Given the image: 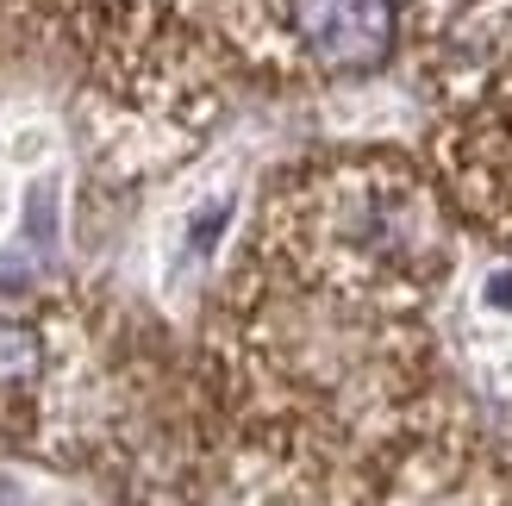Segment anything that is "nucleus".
Listing matches in <instances>:
<instances>
[{
	"mask_svg": "<svg viewBox=\"0 0 512 506\" xmlns=\"http://www.w3.org/2000/svg\"><path fill=\"white\" fill-rule=\"evenodd\" d=\"M44 332L32 319H13L0 313V394H32L38 375H44Z\"/></svg>",
	"mask_w": 512,
	"mask_h": 506,
	"instance_id": "obj_1",
	"label": "nucleus"
},
{
	"mask_svg": "<svg viewBox=\"0 0 512 506\" xmlns=\"http://www.w3.org/2000/svg\"><path fill=\"white\" fill-rule=\"evenodd\" d=\"M0 506H25V488L19 482H0Z\"/></svg>",
	"mask_w": 512,
	"mask_h": 506,
	"instance_id": "obj_3",
	"label": "nucleus"
},
{
	"mask_svg": "<svg viewBox=\"0 0 512 506\" xmlns=\"http://www.w3.org/2000/svg\"><path fill=\"white\" fill-rule=\"evenodd\" d=\"M481 300H488L494 313H512V269H494L488 282H481Z\"/></svg>",
	"mask_w": 512,
	"mask_h": 506,
	"instance_id": "obj_2",
	"label": "nucleus"
}]
</instances>
